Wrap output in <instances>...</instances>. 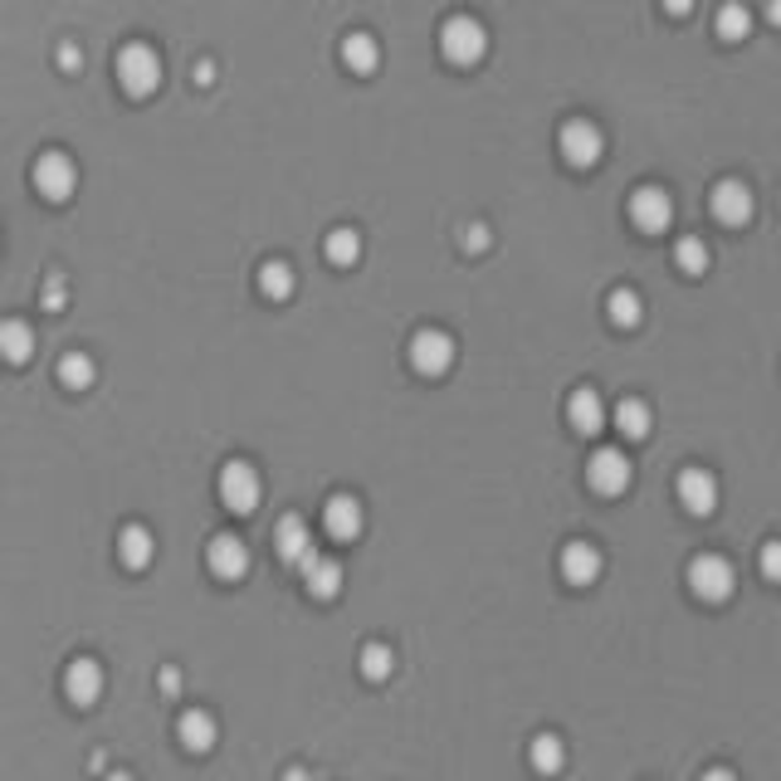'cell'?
<instances>
[{
    "mask_svg": "<svg viewBox=\"0 0 781 781\" xmlns=\"http://www.w3.org/2000/svg\"><path fill=\"white\" fill-rule=\"evenodd\" d=\"M440 55L450 59L454 69H474L478 59L488 55V29L478 25L474 15H450L440 25Z\"/></svg>",
    "mask_w": 781,
    "mask_h": 781,
    "instance_id": "obj_1",
    "label": "cell"
},
{
    "mask_svg": "<svg viewBox=\"0 0 781 781\" xmlns=\"http://www.w3.org/2000/svg\"><path fill=\"white\" fill-rule=\"evenodd\" d=\"M737 587V571L727 557H718V552H703V557L689 561V591L708 606H718V601H727Z\"/></svg>",
    "mask_w": 781,
    "mask_h": 781,
    "instance_id": "obj_2",
    "label": "cell"
},
{
    "mask_svg": "<svg viewBox=\"0 0 781 781\" xmlns=\"http://www.w3.org/2000/svg\"><path fill=\"white\" fill-rule=\"evenodd\" d=\"M118 83L132 93V98H147L162 83V55L152 45H122L118 49Z\"/></svg>",
    "mask_w": 781,
    "mask_h": 781,
    "instance_id": "obj_3",
    "label": "cell"
},
{
    "mask_svg": "<svg viewBox=\"0 0 781 781\" xmlns=\"http://www.w3.org/2000/svg\"><path fill=\"white\" fill-rule=\"evenodd\" d=\"M259 498H264V484H259V469L245 464V460H230L221 469V504L230 508V513H255Z\"/></svg>",
    "mask_w": 781,
    "mask_h": 781,
    "instance_id": "obj_4",
    "label": "cell"
},
{
    "mask_svg": "<svg viewBox=\"0 0 781 781\" xmlns=\"http://www.w3.org/2000/svg\"><path fill=\"white\" fill-rule=\"evenodd\" d=\"M411 367L421 371V377H445V371L454 367V338L440 328H421L411 338Z\"/></svg>",
    "mask_w": 781,
    "mask_h": 781,
    "instance_id": "obj_5",
    "label": "cell"
},
{
    "mask_svg": "<svg viewBox=\"0 0 781 781\" xmlns=\"http://www.w3.org/2000/svg\"><path fill=\"white\" fill-rule=\"evenodd\" d=\"M557 147H561V156H567L571 166H596L601 156H606V138H601L596 122L571 118L567 128L557 132Z\"/></svg>",
    "mask_w": 781,
    "mask_h": 781,
    "instance_id": "obj_6",
    "label": "cell"
},
{
    "mask_svg": "<svg viewBox=\"0 0 781 781\" xmlns=\"http://www.w3.org/2000/svg\"><path fill=\"white\" fill-rule=\"evenodd\" d=\"M630 221L640 235H664L674 225V201L670 191H660V186H640V191L630 196Z\"/></svg>",
    "mask_w": 781,
    "mask_h": 781,
    "instance_id": "obj_7",
    "label": "cell"
},
{
    "mask_svg": "<svg viewBox=\"0 0 781 781\" xmlns=\"http://www.w3.org/2000/svg\"><path fill=\"white\" fill-rule=\"evenodd\" d=\"M29 176H35V191L45 196V201H69V196H74V186H79V166L69 162L64 152H45Z\"/></svg>",
    "mask_w": 781,
    "mask_h": 781,
    "instance_id": "obj_8",
    "label": "cell"
},
{
    "mask_svg": "<svg viewBox=\"0 0 781 781\" xmlns=\"http://www.w3.org/2000/svg\"><path fill=\"white\" fill-rule=\"evenodd\" d=\"M630 478H635V469L630 460H625V450H596L587 460V484L596 488L601 498H616L630 488Z\"/></svg>",
    "mask_w": 781,
    "mask_h": 781,
    "instance_id": "obj_9",
    "label": "cell"
},
{
    "mask_svg": "<svg viewBox=\"0 0 781 781\" xmlns=\"http://www.w3.org/2000/svg\"><path fill=\"white\" fill-rule=\"evenodd\" d=\"M322 528H328L332 543H357L362 528H367V513L352 494H332L328 508H322Z\"/></svg>",
    "mask_w": 781,
    "mask_h": 781,
    "instance_id": "obj_10",
    "label": "cell"
},
{
    "mask_svg": "<svg viewBox=\"0 0 781 781\" xmlns=\"http://www.w3.org/2000/svg\"><path fill=\"white\" fill-rule=\"evenodd\" d=\"M708 205H713V221H723L727 230L747 225V221H753V211H757L753 191H747L743 181H718V186H713V196H708Z\"/></svg>",
    "mask_w": 781,
    "mask_h": 781,
    "instance_id": "obj_11",
    "label": "cell"
},
{
    "mask_svg": "<svg viewBox=\"0 0 781 781\" xmlns=\"http://www.w3.org/2000/svg\"><path fill=\"white\" fill-rule=\"evenodd\" d=\"M205 561H211V571L221 581H239L249 571V547H245V537H235V533H221V537H211V547H205Z\"/></svg>",
    "mask_w": 781,
    "mask_h": 781,
    "instance_id": "obj_12",
    "label": "cell"
},
{
    "mask_svg": "<svg viewBox=\"0 0 781 781\" xmlns=\"http://www.w3.org/2000/svg\"><path fill=\"white\" fill-rule=\"evenodd\" d=\"M601 567H606V557H601L596 543H567L561 547V577H567V587H596Z\"/></svg>",
    "mask_w": 781,
    "mask_h": 781,
    "instance_id": "obj_13",
    "label": "cell"
},
{
    "mask_svg": "<svg viewBox=\"0 0 781 781\" xmlns=\"http://www.w3.org/2000/svg\"><path fill=\"white\" fill-rule=\"evenodd\" d=\"M64 694L79 708H93V703L103 699V664L88 660V654H79V660L64 670Z\"/></svg>",
    "mask_w": 781,
    "mask_h": 781,
    "instance_id": "obj_14",
    "label": "cell"
},
{
    "mask_svg": "<svg viewBox=\"0 0 781 781\" xmlns=\"http://www.w3.org/2000/svg\"><path fill=\"white\" fill-rule=\"evenodd\" d=\"M298 571H304L308 596L332 601V596L342 591V561H338V557H322V552H308V557L298 561Z\"/></svg>",
    "mask_w": 781,
    "mask_h": 781,
    "instance_id": "obj_15",
    "label": "cell"
},
{
    "mask_svg": "<svg viewBox=\"0 0 781 781\" xmlns=\"http://www.w3.org/2000/svg\"><path fill=\"white\" fill-rule=\"evenodd\" d=\"M567 421L577 435H601L606 430V401H601L596 387H577L567 401Z\"/></svg>",
    "mask_w": 781,
    "mask_h": 781,
    "instance_id": "obj_16",
    "label": "cell"
},
{
    "mask_svg": "<svg viewBox=\"0 0 781 781\" xmlns=\"http://www.w3.org/2000/svg\"><path fill=\"white\" fill-rule=\"evenodd\" d=\"M679 504L689 508L694 518H708L718 508V478L708 469H684L679 474Z\"/></svg>",
    "mask_w": 781,
    "mask_h": 781,
    "instance_id": "obj_17",
    "label": "cell"
},
{
    "mask_svg": "<svg viewBox=\"0 0 781 781\" xmlns=\"http://www.w3.org/2000/svg\"><path fill=\"white\" fill-rule=\"evenodd\" d=\"M274 552H279V561H288V567H298V561L312 552V533H308V523L298 513H284L279 518V528H274Z\"/></svg>",
    "mask_w": 781,
    "mask_h": 781,
    "instance_id": "obj_18",
    "label": "cell"
},
{
    "mask_svg": "<svg viewBox=\"0 0 781 781\" xmlns=\"http://www.w3.org/2000/svg\"><path fill=\"white\" fill-rule=\"evenodd\" d=\"M342 64L352 69V74H377V64H381V45H377V35H367V29H352L347 39H342Z\"/></svg>",
    "mask_w": 781,
    "mask_h": 781,
    "instance_id": "obj_19",
    "label": "cell"
},
{
    "mask_svg": "<svg viewBox=\"0 0 781 781\" xmlns=\"http://www.w3.org/2000/svg\"><path fill=\"white\" fill-rule=\"evenodd\" d=\"M0 357L15 362V367H25V362L35 357V328H29L25 318H5V322H0Z\"/></svg>",
    "mask_w": 781,
    "mask_h": 781,
    "instance_id": "obj_20",
    "label": "cell"
},
{
    "mask_svg": "<svg viewBox=\"0 0 781 781\" xmlns=\"http://www.w3.org/2000/svg\"><path fill=\"white\" fill-rule=\"evenodd\" d=\"M152 557H156V537L147 533V528H142V523H128V528H122V533H118V561H122V567L142 571Z\"/></svg>",
    "mask_w": 781,
    "mask_h": 781,
    "instance_id": "obj_21",
    "label": "cell"
},
{
    "mask_svg": "<svg viewBox=\"0 0 781 781\" xmlns=\"http://www.w3.org/2000/svg\"><path fill=\"white\" fill-rule=\"evenodd\" d=\"M176 733H181L186 753H211L215 747V718L205 713V708H186L181 723H176Z\"/></svg>",
    "mask_w": 781,
    "mask_h": 781,
    "instance_id": "obj_22",
    "label": "cell"
},
{
    "mask_svg": "<svg viewBox=\"0 0 781 781\" xmlns=\"http://www.w3.org/2000/svg\"><path fill=\"white\" fill-rule=\"evenodd\" d=\"M294 288H298L294 264H288V259H264V269H259V294H264L269 304H288Z\"/></svg>",
    "mask_w": 781,
    "mask_h": 781,
    "instance_id": "obj_23",
    "label": "cell"
},
{
    "mask_svg": "<svg viewBox=\"0 0 781 781\" xmlns=\"http://www.w3.org/2000/svg\"><path fill=\"white\" fill-rule=\"evenodd\" d=\"M616 430L625 440H644V435L654 430V415H650V401H640V395H625L616 405Z\"/></svg>",
    "mask_w": 781,
    "mask_h": 781,
    "instance_id": "obj_24",
    "label": "cell"
},
{
    "mask_svg": "<svg viewBox=\"0 0 781 781\" xmlns=\"http://www.w3.org/2000/svg\"><path fill=\"white\" fill-rule=\"evenodd\" d=\"M528 757H533V772H543V777H557L561 767H567V747H561L557 733H537Z\"/></svg>",
    "mask_w": 781,
    "mask_h": 781,
    "instance_id": "obj_25",
    "label": "cell"
},
{
    "mask_svg": "<svg viewBox=\"0 0 781 781\" xmlns=\"http://www.w3.org/2000/svg\"><path fill=\"white\" fill-rule=\"evenodd\" d=\"M713 25H718V39H727V45L753 35V15H747V5H737V0H727V5L718 10Z\"/></svg>",
    "mask_w": 781,
    "mask_h": 781,
    "instance_id": "obj_26",
    "label": "cell"
},
{
    "mask_svg": "<svg viewBox=\"0 0 781 781\" xmlns=\"http://www.w3.org/2000/svg\"><path fill=\"white\" fill-rule=\"evenodd\" d=\"M93 377H98V367H93L88 352H69V357L59 362V381H64L69 391H88Z\"/></svg>",
    "mask_w": 781,
    "mask_h": 781,
    "instance_id": "obj_27",
    "label": "cell"
},
{
    "mask_svg": "<svg viewBox=\"0 0 781 781\" xmlns=\"http://www.w3.org/2000/svg\"><path fill=\"white\" fill-rule=\"evenodd\" d=\"M640 318H644L640 294H635V288H616V294H611V322H616V328H640Z\"/></svg>",
    "mask_w": 781,
    "mask_h": 781,
    "instance_id": "obj_28",
    "label": "cell"
},
{
    "mask_svg": "<svg viewBox=\"0 0 781 781\" xmlns=\"http://www.w3.org/2000/svg\"><path fill=\"white\" fill-rule=\"evenodd\" d=\"M328 259L338 269H352L362 259V235L357 230H332L328 235Z\"/></svg>",
    "mask_w": 781,
    "mask_h": 781,
    "instance_id": "obj_29",
    "label": "cell"
},
{
    "mask_svg": "<svg viewBox=\"0 0 781 781\" xmlns=\"http://www.w3.org/2000/svg\"><path fill=\"white\" fill-rule=\"evenodd\" d=\"M391 670H395V654H391V644L371 640L367 650H362V674H367V679H391Z\"/></svg>",
    "mask_w": 781,
    "mask_h": 781,
    "instance_id": "obj_30",
    "label": "cell"
},
{
    "mask_svg": "<svg viewBox=\"0 0 781 781\" xmlns=\"http://www.w3.org/2000/svg\"><path fill=\"white\" fill-rule=\"evenodd\" d=\"M674 259H679L684 274H703V269H708V245H703L699 235H684L679 245H674Z\"/></svg>",
    "mask_w": 781,
    "mask_h": 781,
    "instance_id": "obj_31",
    "label": "cell"
},
{
    "mask_svg": "<svg viewBox=\"0 0 781 781\" xmlns=\"http://www.w3.org/2000/svg\"><path fill=\"white\" fill-rule=\"evenodd\" d=\"M64 294H69V288H64V274H49V279H45V308H49V312H64V304H69Z\"/></svg>",
    "mask_w": 781,
    "mask_h": 781,
    "instance_id": "obj_32",
    "label": "cell"
},
{
    "mask_svg": "<svg viewBox=\"0 0 781 781\" xmlns=\"http://www.w3.org/2000/svg\"><path fill=\"white\" fill-rule=\"evenodd\" d=\"M460 245L469 249V255H478V249H488V225H464V230H460Z\"/></svg>",
    "mask_w": 781,
    "mask_h": 781,
    "instance_id": "obj_33",
    "label": "cell"
},
{
    "mask_svg": "<svg viewBox=\"0 0 781 781\" xmlns=\"http://www.w3.org/2000/svg\"><path fill=\"white\" fill-rule=\"evenodd\" d=\"M79 64H83V49L79 45H59V69H64V74H79Z\"/></svg>",
    "mask_w": 781,
    "mask_h": 781,
    "instance_id": "obj_34",
    "label": "cell"
},
{
    "mask_svg": "<svg viewBox=\"0 0 781 781\" xmlns=\"http://www.w3.org/2000/svg\"><path fill=\"white\" fill-rule=\"evenodd\" d=\"M777 571H781V547H777V543H767V547H762V577H767V581H777Z\"/></svg>",
    "mask_w": 781,
    "mask_h": 781,
    "instance_id": "obj_35",
    "label": "cell"
},
{
    "mask_svg": "<svg viewBox=\"0 0 781 781\" xmlns=\"http://www.w3.org/2000/svg\"><path fill=\"white\" fill-rule=\"evenodd\" d=\"M694 5H699V0H664V10H670V15H689Z\"/></svg>",
    "mask_w": 781,
    "mask_h": 781,
    "instance_id": "obj_36",
    "label": "cell"
},
{
    "mask_svg": "<svg viewBox=\"0 0 781 781\" xmlns=\"http://www.w3.org/2000/svg\"><path fill=\"white\" fill-rule=\"evenodd\" d=\"M162 689H166V694H176V689H181V674L166 670V674H162Z\"/></svg>",
    "mask_w": 781,
    "mask_h": 781,
    "instance_id": "obj_37",
    "label": "cell"
},
{
    "mask_svg": "<svg viewBox=\"0 0 781 781\" xmlns=\"http://www.w3.org/2000/svg\"><path fill=\"white\" fill-rule=\"evenodd\" d=\"M703 781H737V777L727 772V767H713V772H703Z\"/></svg>",
    "mask_w": 781,
    "mask_h": 781,
    "instance_id": "obj_38",
    "label": "cell"
},
{
    "mask_svg": "<svg viewBox=\"0 0 781 781\" xmlns=\"http://www.w3.org/2000/svg\"><path fill=\"white\" fill-rule=\"evenodd\" d=\"M196 79H201V83H211V79H215V64H211V59H201V69H196Z\"/></svg>",
    "mask_w": 781,
    "mask_h": 781,
    "instance_id": "obj_39",
    "label": "cell"
},
{
    "mask_svg": "<svg viewBox=\"0 0 781 781\" xmlns=\"http://www.w3.org/2000/svg\"><path fill=\"white\" fill-rule=\"evenodd\" d=\"M284 781H312V777L304 772V767H288V772H284Z\"/></svg>",
    "mask_w": 781,
    "mask_h": 781,
    "instance_id": "obj_40",
    "label": "cell"
},
{
    "mask_svg": "<svg viewBox=\"0 0 781 781\" xmlns=\"http://www.w3.org/2000/svg\"><path fill=\"white\" fill-rule=\"evenodd\" d=\"M103 781H132L128 772H108V777H103Z\"/></svg>",
    "mask_w": 781,
    "mask_h": 781,
    "instance_id": "obj_41",
    "label": "cell"
}]
</instances>
